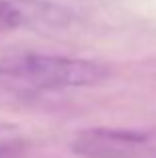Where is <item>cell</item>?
Here are the masks:
<instances>
[{
	"label": "cell",
	"mask_w": 156,
	"mask_h": 158,
	"mask_svg": "<svg viewBox=\"0 0 156 158\" xmlns=\"http://www.w3.org/2000/svg\"><path fill=\"white\" fill-rule=\"evenodd\" d=\"M0 76L38 88H82L104 82L110 76V70L100 62L80 58L16 54L0 60Z\"/></svg>",
	"instance_id": "1"
},
{
	"label": "cell",
	"mask_w": 156,
	"mask_h": 158,
	"mask_svg": "<svg viewBox=\"0 0 156 158\" xmlns=\"http://www.w3.org/2000/svg\"><path fill=\"white\" fill-rule=\"evenodd\" d=\"M150 142V134L134 128H88L72 142V150L84 158H132Z\"/></svg>",
	"instance_id": "2"
},
{
	"label": "cell",
	"mask_w": 156,
	"mask_h": 158,
	"mask_svg": "<svg viewBox=\"0 0 156 158\" xmlns=\"http://www.w3.org/2000/svg\"><path fill=\"white\" fill-rule=\"evenodd\" d=\"M72 14L46 0H0V30L14 28H62Z\"/></svg>",
	"instance_id": "3"
},
{
	"label": "cell",
	"mask_w": 156,
	"mask_h": 158,
	"mask_svg": "<svg viewBox=\"0 0 156 158\" xmlns=\"http://www.w3.org/2000/svg\"><path fill=\"white\" fill-rule=\"evenodd\" d=\"M10 146H8V144H4V146H0V158H2V156H8V154H10Z\"/></svg>",
	"instance_id": "4"
}]
</instances>
